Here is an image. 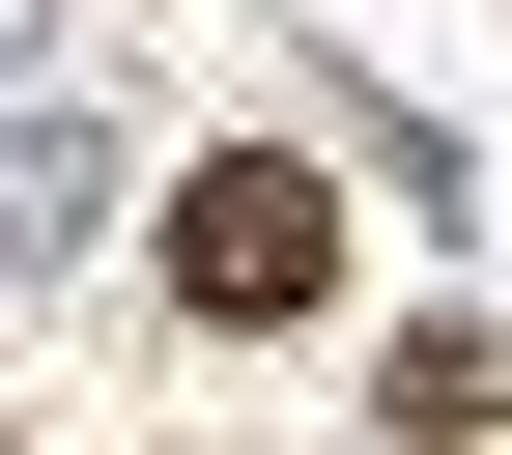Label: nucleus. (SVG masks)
<instances>
[{
	"label": "nucleus",
	"mask_w": 512,
	"mask_h": 455,
	"mask_svg": "<svg viewBox=\"0 0 512 455\" xmlns=\"http://www.w3.org/2000/svg\"><path fill=\"white\" fill-rule=\"evenodd\" d=\"M313 285H342V200H313L285 143H228V171H171V313H228V342H285Z\"/></svg>",
	"instance_id": "obj_1"
},
{
	"label": "nucleus",
	"mask_w": 512,
	"mask_h": 455,
	"mask_svg": "<svg viewBox=\"0 0 512 455\" xmlns=\"http://www.w3.org/2000/svg\"><path fill=\"white\" fill-rule=\"evenodd\" d=\"M0 57H29V0H0Z\"/></svg>",
	"instance_id": "obj_2"
}]
</instances>
